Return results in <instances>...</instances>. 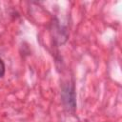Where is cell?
<instances>
[{"mask_svg":"<svg viewBox=\"0 0 122 122\" xmlns=\"http://www.w3.org/2000/svg\"><path fill=\"white\" fill-rule=\"evenodd\" d=\"M61 100L63 103L64 108L71 113H74L76 109V94H75V88L74 84L67 83L63 85L61 91Z\"/></svg>","mask_w":122,"mask_h":122,"instance_id":"obj_1","label":"cell"},{"mask_svg":"<svg viewBox=\"0 0 122 122\" xmlns=\"http://www.w3.org/2000/svg\"><path fill=\"white\" fill-rule=\"evenodd\" d=\"M5 71H6L5 63H4L3 59L0 57V78H2V77L5 75Z\"/></svg>","mask_w":122,"mask_h":122,"instance_id":"obj_2","label":"cell"}]
</instances>
